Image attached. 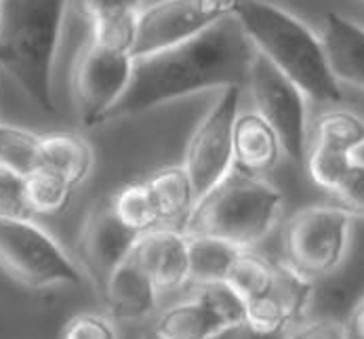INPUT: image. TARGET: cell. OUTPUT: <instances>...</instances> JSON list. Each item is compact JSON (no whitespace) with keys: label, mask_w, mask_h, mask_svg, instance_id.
<instances>
[{"label":"cell","mask_w":364,"mask_h":339,"mask_svg":"<svg viewBox=\"0 0 364 339\" xmlns=\"http://www.w3.org/2000/svg\"><path fill=\"white\" fill-rule=\"evenodd\" d=\"M346 331L350 339H364V297L354 306V310L348 316Z\"/></svg>","instance_id":"35"},{"label":"cell","mask_w":364,"mask_h":339,"mask_svg":"<svg viewBox=\"0 0 364 339\" xmlns=\"http://www.w3.org/2000/svg\"><path fill=\"white\" fill-rule=\"evenodd\" d=\"M240 0H158L139 11L133 57L186 43L236 13Z\"/></svg>","instance_id":"9"},{"label":"cell","mask_w":364,"mask_h":339,"mask_svg":"<svg viewBox=\"0 0 364 339\" xmlns=\"http://www.w3.org/2000/svg\"><path fill=\"white\" fill-rule=\"evenodd\" d=\"M43 140V135L30 129L0 125V167H6L21 175L32 173L41 167Z\"/></svg>","instance_id":"25"},{"label":"cell","mask_w":364,"mask_h":339,"mask_svg":"<svg viewBox=\"0 0 364 339\" xmlns=\"http://www.w3.org/2000/svg\"><path fill=\"white\" fill-rule=\"evenodd\" d=\"M306 171L314 184L324 192H335L354 165V154L328 145L310 144L306 154Z\"/></svg>","instance_id":"26"},{"label":"cell","mask_w":364,"mask_h":339,"mask_svg":"<svg viewBox=\"0 0 364 339\" xmlns=\"http://www.w3.org/2000/svg\"><path fill=\"white\" fill-rule=\"evenodd\" d=\"M74 186L49 167H38L26 175V200L32 215H57L68 204Z\"/></svg>","instance_id":"22"},{"label":"cell","mask_w":364,"mask_h":339,"mask_svg":"<svg viewBox=\"0 0 364 339\" xmlns=\"http://www.w3.org/2000/svg\"><path fill=\"white\" fill-rule=\"evenodd\" d=\"M240 91L242 87L221 89V95L188 142L183 167L192 179L196 198H203L234 169V127L238 118Z\"/></svg>","instance_id":"8"},{"label":"cell","mask_w":364,"mask_h":339,"mask_svg":"<svg viewBox=\"0 0 364 339\" xmlns=\"http://www.w3.org/2000/svg\"><path fill=\"white\" fill-rule=\"evenodd\" d=\"M137 19L139 13H124V15H107L89 21L91 24V43L102 47L124 51L133 55L137 41Z\"/></svg>","instance_id":"27"},{"label":"cell","mask_w":364,"mask_h":339,"mask_svg":"<svg viewBox=\"0 0 364 339\" xmlns=\"http://www.w3.org/2000/svg\"><path fill=\"white\" fill-rule=\"evenodd\" d=\"M287 339H350L343 325H337L333 320H314L310 325H304L295 329Z\"/></svg>","instance_id":"33"},{"label":"cell","mask_w":364,"mask_h":339,"mask_svg":"<svg viewBox=\"0 0 364 339\" xmlns=\"http://www.w3.org/2000/svg\"><path fill=\"white\" fill-rule=\"evenodd\" d=\"M352 215L341 207H308L282 230L284 264L316 281L335 272L348 251Z\"/></svg>","instance_id":"5"},{"label":"cell","mask_w":364,"mask_h":339,"mask_svg":"<svg viewBox=\"0 0 364 339\" xmlns=\"http://www.w3.org/2000/svg\"><path fill=\"white\" fill-rule=\"evenodd\" d=\"M223 320L198 295L166 308L156 323L158 335L164 339H210L223 329Z\"/></svg>","instance_id":"18"},{"label":"cell","mask_w":364,"mask_h":339,"mask_svg":"<svg viewBox=\"0 0 364 339\" xmlns=\"http://www.w3.org/2000/svg\"><path fill=\"white\" fill-rule=\"evenodd\" d=\"M242 249L213 236H188L190 283L194 287L223 283Z\"/></svg>","instance_id":"20"},{"label":"cell","mask_w":364,"mask_h":339,"mask_svg":"<svg viewBox=\"0 0 364 339\" xmlns=\"http://www.w3.org/2000/svg\"><path fill=\"white\" fill-rule=\"evenodd\" d=\"M146 182L156 198L162 224H173L183 232L198 200L186 167H164L152 173Z\"/></svg>","instance_id":"17"},{"label":"cell","mask_w":364,"mask_h":339,"mask_svg":"<svg viewBox=\"0 0 364 339\" xmlns=\"http://www.w3.org/2000/svg\"><path fill=\"white\" fill-rule=\"evenodd\" d=\"M210 339H287V333H263L251 327L247 320L223 327L219 333H215Z\"/></svg>","instance_id":"34"},{"label":"cell","mask_w":364,"mask_h":339,"mask_svg":"<svg viewBox=\"0 0 364 339\" xmlns=\"http://www.w3.org/2000/svg\"><path fill=\"white\" fill-rule=\"evenodd\" d=\"M146 339H164V338H162V335H158L156 331H154L152 335H148V338H146Z\"/></svg>","instance_id":"37"},{"label":"cell","mask_w":364,"mask_h":339,"mask_svg":"<svg viewBox=\"0 0 364 339\" xmlns=\"http://www.w3.org/2000/svg\"><path fill=\"white\" fill-rule=\"evenodd\" d=\"M129 257L150 276L160 293L190 283L188 234L177 228H154L139 234Z\"/></svg>","instance_id":"13"},{"label":"cell","mask_w":364,"mask_h":339,"mask_svg":"<svg viewBox=\"0 0 364 339\" xmlns=\"http://www.w3.org/2000/svg\"><path fill=\"white\" fill-rule=\"evenodd\" d=\"M196 295L207 301L213 312L223 320L225 327L247 320V301L232 289L225 281L196 287Z\"/></svg>","instance_id":"28"},{"label":"cell","mask_w":364,"mask_h":339,"mask_svg":"<svg viewBox=\"0 0 364 339\" xmlns=\"http://www.w3.org/2000/svg\"><path fill=\"white\" fill-rule=\"evenodd\" d=\"M312 281L297 274L287 264H278L274 287L247 301V323L263 333H287L301 320L312 303Z\"/></svg>","instance_id":"12"},{"label":"cell","mask_w":364,"mask_h":339,"mask_svg":"<svg viewBox=\"0 0 364 339\" xmlns=\"http://www.w3.org/2000/svg\"><path fill=\"white\" fill-rule=\"evenodd\" d=\"M282 145L276 131L259 112L238 114L234 127V169L249 175H265L278 165Z\"/></svg>","instance_id":"16"},{"label":"cell","mask_w":364,"mask_h":339,"mask_svg":"<svg viewBox=\"0 0 364 339\" xmlns=\"http://www.w3.org/2000/svg\"><path fill=\"white\" fill-rule=\"evenodd\" d=\"M158 293L160 291L150 276L131 257H127L105 283L102 297L112 318L139 320L156 310Z\"/></svg>","instance_id":"15"},{"label":"cell","mask_w":364,"mask_h":339,"mask_svg":"<svg viewBox=\"0 0 364 339\" xmlns=\"http://www.w3.org/2000/svg\"><path fill=\"white\" fill-rule=\"evenodd\" d=\"M0 270L28 289L80 283L76 264L30 219H0Z\"/></svg>","instance_id":"6"},{"label":"cell","mask_w":364,"mask_h":339,"mask_svg":"<svg viewBox=\"0 0 364 339\" xmlns=\"http://www.w3.org/2000/svg\"><path fill=\"white\" fill-rule=\"evenodd\" d=\"M26 200V175L0 167V219H30Z\"/></svg>","instance_id":"29"},{"label":"cell","mask_w":364,"mask_h":339,"mask_svg":"<svg viewBox=\"0 0 364 339\" xmlns=\"http://www.w3.org/2000/svg\"><path fill=\"white\" fill-rule=\"evenodd\" d=\"M320 38L337 80L364 91V26L331 11Z\"/></svg>","instance_id":"14"},{"label":"cell","mask_w":364,"mask_h":339,"mask_svg":"<svg viewBox=\"0 0 364 339\" xmlns=\"http://www.w3.org/2000/svg\"><path fill=\"white\" fill-rule=\"evenodd\" d=\"M116 217L135 234H146L160 228L162 215L148 182H131L112 196Z\"/></svg>","instance_id":"21"},{"label":"cell","mask_w":364,"mask_h":339,"mask_svg":"<svg viewBox=\"0 0 364 339\" xmlns=\"http://www.w3.org/2000/svg\"><path fill=\"white\" fill-rule=\"evenodd\" d=\"M68 0H0V70L43 112H55L53 70Z\"/></svg>","instance_id":"3"},{"label":"cell","mask_w":364,"mask_h":339,"mask_svg":"<svg viewBox=\"0 0 364 339\" xmlns=\"http://www.w3.org/2000/svg\"><path fill=\"white\" fill-rule=\"evenodd\" d=\"M133 72V55L87 43L76 57L72 91L85 125L105 122L109 110L122 97Z\"/></svg>","instance_id":"10"},{"label":"cell","mask_w":364,"mask_h":339,"mask_svg":"<svg viewBox=\"0 0 364 339\" xmlns=\"http://www.w3.org/2000/svg\"><path fill=\"white\" fill-rule=\"evenodd\" d=\"M255 55L242 24L230 15L186 43L133 57L131 80L105 120L137 116L208 89L245 87Z\"/></svg>","instance_id":"1"},{"label":"cell","mask_w":364,"mask_h":339,"mask_svg":"<svg viewBox=\"0 0 364 339\" xmlns=\"http://www.w3.org/2000/svg\"><path fill=\"white\" fill-rule=\"evenodd\" d=\"M339 207L350 215H364V165L356 162L343 177V182L333 192Z\"/></svg>","instance_id":"31"},{"label":"cell","mask_w":364,"mask_h":339,"mask_svg":"<svg viewBox=\"0 0 364 339\" xmlns=\"http://www.w3.org/2000/svg\"><path fill=\"white\" fill-rule=\"evenodd\" d=\"M312 144L354 154L364 144V120L350 110H328L314 120Z\"/></svg>","instance_id":"23"},{"label":"cell","mask_w":364,"mask_h":339,"mask_svg":"<svg viewBox=\"0 0 364 339\" xmlns=\"http://www.w3.org/2000/svg\"><path fill=\"white\" fill-rule=\"evenodd\" d=\"M278 264L267 261L257 253H251L249 249H242L236 257V261L230 268V274L225 283L236 291L245 301H251L255 297L265 295L274 287Z\"/></svg>","instance_id":"24"},{"label":"cell","mask_w":364,"mask_h":339,"mask_svg":"<svg viewBox=\"0 0 364 339\" xmlns=\"http://www.w3.org/2000/svg\"><path fill=\"white\" fill-rule=\"evenodd\" d=\"M59 339H118L114 323L102 314H78L61 331Z\"/></svg>","instance_id":"30"},{"label":"cell","mask_w":364,"mask_h":339,"mask_svg":"<svg viewBox=\"0 0 364 339\" xmlns=\"http://www.w3.org/2000/svg\"><path fill=\"white\" fill-rule=\"evenodd\" d=\"M255 48L318 103H337L343 89L331 70L322 38L269 0H240L236 13Z\"/></svg>","instance_id":"2"},{"label":"cell","mask_w":364,"mask_h":339,"mask_svg":"<svg viewBox=\"0 0 364 339\" xmlns=\"http://www.w3.org/2000/svg\"><path fill=\"white\" fill-rule=\"evenodd\" d=\"M144 0H76L78 11L89 19H100L107 15H124V13H139Z\"/></svg>","instance_id":"32"},{"label":"cell","mask_w":364,"mask_h":339,"mask_svg":"<svg viewBox=\"0 0 364 339\" xmlns=\"http://www.w3.org/2000/svg\"><path fill=\"white\" fill-rule=\"evenodd\" d=\"M41 165L57 171L76 188L93 171L95 152L78 133H53L43 140Z\"/></svg>","instance_id":"19"},{"label":"cell","mask_w":364,"mask_h":339,"mask_svg":"<svg viewBox=\"0 0 364 339\" xmlns=\"http://www.w3.org/2000/svg\"><path fill=\"white\" fill-rule=\"evenodd\" d=\"M354 160H356V162H360V165H364V144L354 152Z\"/></svg>","instance_id":"36"},{"label":"cell","mask_w":364,"mask_h":339,"mask_svg":"<svg viewBox=\"0 0 364 339\" xmlns=\"http://www.w3.org/2000/svg\"><path fill=\"white\" fill-rule=\"evenodd\" d=\"M139 234L129 230L114 213L112 198L91 207L76 242L80 266L102 293L114 270L129 257Z\"/></svg>","instance_id":"11"},{"label":"cell","mask_w":364,"mask_h":339,"mask_svg":"<svg viewBox=\"0 0 364 339\" xmlns=\"http://www.w3.org/2000/svg\"><path fill=\"white\" fill-rule=\"evenodd\" d=\"M282 211V194L265 179L232 169L213 190L198 198L183 232L213 236L240 249L257 244Z\"/></svg>","instance_id":"4"},{"label":"cell","mask_w":364,"mask_h":339,"mask_svg":"<svg viewBox=\"0 0 364 339\" xmlns=\"http://www.w3.org/2000/svg\"><path fill=\"white\" fill-rule=\"evenodd\" d=\"M255 108L276 131L282 152L304 165L308 154V110L306 93L257 51L249 83Z\"/></svg>","instance_id":"7"}]
</instances>
